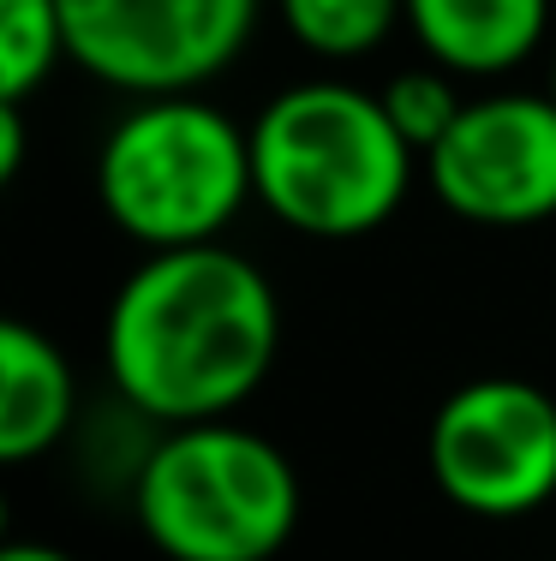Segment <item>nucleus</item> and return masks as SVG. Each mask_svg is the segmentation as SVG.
Listing matches in <instances>:
<instances>
[{"instance_id": "f257e3e1", "label": "nucleus", "mask_w": 556, "mask_h": 561, "mask_svg": "<svg viewBox=\"0 0 556 561\" xmlns=\"http://www.w3.org/2000/svg\"><path fill=\"white\" fill-rule=\"evenodd\" d=\"M282 346V299L234 245L144 251L109 299L102 365L121 407L150 424L234 419L263 389Z\"/></svg>"}, {"instance_id": "f03ea898", "label": "nucleus", "mask_w": 556, "mask_h": 561, "mask_svg": "<svg viewBox=\"0 0 556 561\" xmlns=\"http://www.w3.org/2000/svg\"><path fill=\"white\" fill-rule=\"evenodd\" d=\"M251 197L306 239H365L407 204L419 150L377 90L348 78L282 84L251 114Z\"/></svg>"}, {"instance_id": "7ed1b4c3", "label": "nucleus", "mask_w": 556, "mask_h": 561, "mask_svg": "<svg viewBox=\"0 0 556 561\" xmlns=\"http://www.w3.org/2000/svg\"><path fill=\"white\" fill-rule=\"evenodd\" d=\"M97 197L132 245H216L251 204V131L197 90L138 96L102 131Z\"/></svg>"}, {"instance_id": "20e7f679", "label": "nucleus", "mask_w": 556, "mask_h": 561, "mask_svg": "<svg viewBox=\"0 0 556 561\" xmlns=\"http://www.w3.org/2000/svg\"><path fill=\"white\" fill-rule=\"evenodd\" d=\"M132 519L168 561H270L299 526V472L234 419L174 424L132 478Z\"/></svg>"}, {"instance_id": "39448f33", "label": "nucleus", "mask_w": 556, "mask_h": 561, "mask_svg": "<svg viewBox=\"0 0 556 561\" xmlns=\"http://www.w3.org/2000/svg\"><path fill=\"white\" fill-rule=\"evenodd\" d=\"M66 60L121 96L204 90L246 55L263 0H55Z\"/></svg>"}, {"instance_id": "423d86ee", "label": "nucleus", "mask_w": 556, "mask_h": 561, "mask_svg": "<svg viewBox=\"0 0 556 561\" xmlns=\"http://www.w3.org/2000/svg\"><path fill=\"white\" fill-rule=\"evenodd\" d=\"M425 472L461 514L521 519L556 496V400L526 377H473L443 394Z\"/></svg>"}, {"instance_id": "0eeeda50", "label": "nucleus", "mask_w": 556, "mask_h": 561, "mask_svg": "<svg viewBox=\"0 0 556 561\" xmlns=\"http://www.w3.org/2000/svg\"><path fill=\"white\" fill-rule=\"evenodd\" d=\"M431 197L479 227H533L556 216V102L545 90L467 96L461 119L425 150Z\"/></svg>"}, {"instance_id": "6e6552de", "label": "nucleus", "mask_w": 556, "mask_h": 561, "mask_svg": "<svg viewBox=\"0 0 556 561\" xmlns=\"http://www.w3.org/2000/svg\"><path fill=\"white\" fill-rule=\"evenodd\" d=\"M78 424V377L55 335L0 311V466L43 460Z\"/></svg>"}, {"instance_id": "1a4fd4ad", "label": "nucleus", "mask_w": 556, "mask_h": 561, "mask_svg": "<svg viewBox=\"0 0 556 561\" xmlns=\"http://www.w3.org/2000/svg\"><path fill=\"white\" fill-rule=\"evenodd\" d=\"M407 31L419 55L461 84L502 78L545 48L551 0H407Z\"/></svg>"}, {"instance_id": "9d476101", "label": "nucleus", "mask_w": 556, "mask_h": 561, "mask_svg": "<svg viewBox=\"0 0 556 561\" xmlns=\"http://www.w3.org/2000/svg\"><path fill=\"white\" fill-rule=\"evenodd\" d=\"M275 19L317 60H365L407 24V0H275Z\"/></svg>"}, {"instance_id": "9b49d317", "label": "nucleus", "mask_w": 556, "mask_h": 561, "mask_svg": "<svg viewBox=\"0 0 556 561\" xmlns=\"http://www.w3.org/2000/svg\"><path fill=\"white\" fill-rule=\"evenodd\" d=\"M66 60L55 0H0V102H31Z\"/></svg>"}, {"instance_id": "f8f14e48", "label": "nucleus", "mask_w": 556, "mask_h": 561, "mask_svg": "<svg viewBox=\"0 0 556 561\" xmlns=\"http://www.w3.org/2000/svg\"><path fill=\"white\" fill-rule=\"evenodd\" d=\"M377 102H383V114H389V126L419 150V162H425V150L443 138L449 126H455L461 108H467V96H461V78L443 72V66H431V60L389 72V78L377 84Z\"/></svg>"}, {"instance_id": "ddd939ff", "label": "nucleus", "mask_w": 556, "mask_h": 561, "mask_svg": "<svg viewBox=\"0 0 556 561\" xmlns=\"http://www.w3.org/2000/svg\"><path fill=\"white\" fill-rule=\"evenodd\" d=\"M24 150H31V131H24V102H0V192L19 180Z\"/></svg>"}, {"instance_id": "4468645a", "label": "nucleus", "mask_w": 556, "mask_h": 561, "mask_svg": "<svg viewBox=\"0 0 556 561\" xmlns=\"http://www.w3.org/2000/svg\"><path fill=\"white\" fill-rule=\"evenodd\" d=\"M0 561H78V556L43 538H12V543H0Z\"/></svg>"}, {"instance_id": "2eb2a0df", "label": "nucleus", "mask_w": 556, "mask_h": 561, "mask_svg": "<svg viewBox=\"0 0 556 561\" xmlns=\"http://www.w3.org/2000/svg\"><path fill=\"white\" fill-rule=\"evenodd\" d=\"M0 543H12V502H7V490H0Z\"/></svg>"}, {"instance_id": "dca6fc26", "label": "nucleus", "mask_w": 556, "mask_h": 561, "mask_svg": "<svg viewBox=\"0 0 556 561\" xmlns=\"http://www.w3.org/2000/svg\"><path fill=\"white\" fill-rule=\"evenodd\" d=\"M545 96L556 102V48H551V84H545Z\"/></svg>"}]
</instances>
